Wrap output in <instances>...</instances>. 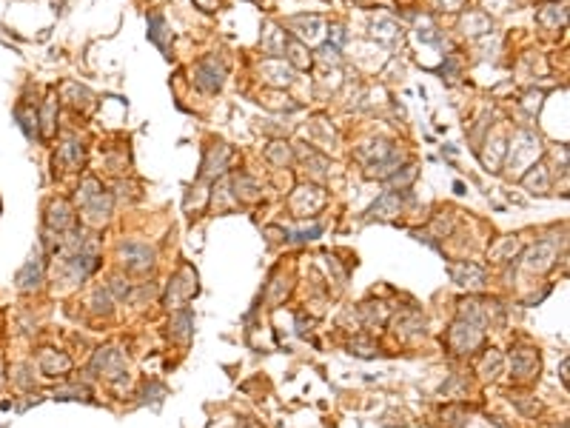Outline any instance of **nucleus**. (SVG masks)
Here are the masks:
<instances>
[{
    "label": "nucleus",
    "instance_id": "obj_4",
    "mask_svg": "<svg viewBox=\"0 0 570 428\" xmlns=\"http://www.w3.org/2000/svg\"><path fill=\"white\" fill-rule=\"evenodd\" d=\"M172 292H174V297H169V305H172V308H180V305H183V303H185L188 297H192V294L197 292V274H194L192 269L185 266V269H183V271H180V274L174 277V283H172L169 294H172Z\"/></svg>",
    "mask_w": 570,
    "mask_h": 428
},
{
    "label": "nucleus",
    "instance_id": "obj_26",
    "mask_svg": "<svg viewBox=\"0 0 570 428\" xmlns=\"http://www.w3.org/2000/svg\"><path fill=\"white\" fill-rule=\"evenodd\" d=\"M320 57H322V60H334V63H337V60H340V46H337V43H325L322 49H320Z\"/></svg>",
    "mask_w": 570,
    "mask_h": 428
},
{
    "label": "nucleus",
    "instance_id": "obj_2",
    "mask_svg": "<svg viewBox=\"0 0 570 428\" xmlns=\"http://www.w3.org/2000/svg\"><path fill=\"white\" fill-rule=\"evenodd\" d=\"M479 343H482V326L470 323V320L454 323V328H450V346H454V351L468 354V351L477 348Z\"/></svg>",
    "mask_w": 570,
    "mask_h": 428
},
{
    "label": "nucleus",
    "instance_id": "obj_16",
    "mask_svg": "<svg viewBox=\"0 0 570 428\" xmlns=\"http://www.w3.org/2000/svg\"><path fill=\"white\" fill-rule=\"evenodd\" d=\"M15 117L20 121V129L26 132V137H35V134H37V112H29L26 106H17V109H15Z\"/></svg>",
    "mask_w": 570,
    "mask_h": 428
},
{
    "label": "nucleus",
    "instance_id": "obj_1",
    "mask_svg": "<svg viewBox=\"0 0 570 428\" xmlns=\"http://www.w3.org/2000/svg\"><path fill=\"white\" fill-rule=\"evenodd\" d=\"M542 152L539 146V137H533L531 132H519L516 140H513V149H511V169L522 172L531 160H536Z\"/></svg>",
    "mask_w": 570,
    "mask_h": 428
},
{
    "label": "nucleus",
    "instance_id": "obj_7",
    "mask_svg": "<svg viewBox=\"0 0 570 428\" xmlns=\"http://www.w3.org/2000/svg\"><path fill=\"white\" fill-rule=\"evenodd\" d=\"M40 280H43V257H40V251H35V254L26 260V266L17 271L15 283H17L20 292H29V289H35Z\"/></svg>",
    "mask_w": 570,
    "mask_h": 428
},
{
    "label": "nucleus",
    "instance_id": "obj_24",
    "mask_svg": "<svg viewBox=\"0 0 570 428\" xmlns=\"http://www.w3.org/2000/svg\"><path fill=\"white\" fill-rule=\"evenodd\" d=\"M414 177H416V166H408V169L402 172V175H394V177H391V186H408Z\"/></svg>",
    "mask_w": 570,
    "mask_h": 428
},
{
    "label": "nucleus",
    "instance_id": "obj_18",
    "mask_svg": "<svg viewBox=\"0 0 570 428\" xmlns=\"http://www.w3.org/2000/svg\"><path fill=\"white\" fill-rule=\"evenodd\" d=\"M263 49L266 52H271V55H279V52H285V32H279V29H268V37L263 40Z\"/></svg>",
    "mask_w": 570,
    "mask_h": 428
},
{
    "label": "nucleus",
    "instance_id": "obj_3",
    "mask_svg": "<svg viewBox=\"0 0 570 428\" xmlns=\"http://www.w3.org/2000/svg\"><path fill=\"white\" fill-rule=\"evenodd\" d=\"M120 254H123V263L129 271L134 274H142V271H149L154 266V249L146 246V243H123L120 246Z\"/></svg>",
    "mask_w": 570,
    "mask_h": 428
},
{
    "label": "nucleus",
    "instance_id": "obj_25",
    "mask_svg": "<svg viewBox=\"0 0 570 428\" xmlns=\"http://www.w3.org/2000/svg\"><path fill=\"white\" fill-rule=\"evenodd\" d=\"M268 157H271V160H274L277 166H285V163L291 160V152H288V146H282V143H279V152L268 149Z\"/></svg>",
    "mask_w": 570,
    "mask_h": 428
},
{
    "label": "nucleus",
    "instance_id": "obj_22",
    "mask_svg": "<svg viewBox=\"0 0 570 428\" xmlns=\"http://www.w3.org/2000/svg\"><path fill=\"white\" fill-rule=\"evenodd\" d=\"M174 335H177V340L180 343H185L188 340V326H192V314H188V312H180L177 317H174Z\"/></svg>",
    "mask_w": 570,
    "mask_h": 428
},
{
    "label": "nucleus",
    "instance_id": "obj_12",
    "mask_svg": "<svg viewBox=\"0 0 570 428\" xmlns=\"http://www.w3.org/2000/svg\"><path fill=\"white\" fill-rule=\"evenodd\" d=\"M226 160H228V146L226 143H217L211 146V152L205 154V163H203V177H214L226 169Z\"/></svg>",
    "mask_w": 570,
    "mask_h": 428
},
{
    "label": "nucleus",
    "instance_id": "obj_8",
    "mask_svg": "<svg viewBox=\"0 0 570 428\" xmlns=\"http://www.w3.org/2000/svg\"><path fill=\"white\" fill-rule=\"evenodd\" d=\"M511 371H513L516 380H531V377L539 371V357H536V351L519 348V351L511 357Z\"/></svg>",
    "mask_w": 570,
    "mask_h": 428
},
{
    "label": "nucleus",
    "instance_id": "obj_10",
    "mask_svg": "<svg viewBox=\"0 0 570 428\" xmlns=\"http://www.w3.org/2000/svg\"><path fill=\"white\" fill-rule=\"evenodd\" d=\"M83 208H86V220H89L91 226H100V223L109 220V214H111V197L103 195V192H98Z\"/></svg>",
    "mask_w": 570,
    "mask_h": 428
},
{
    "label": "nucleus",
    "instance_id": "obj_6",
    "mask_svg": "<svg viewBox=\"0 0 570 428\" xmlns=\"http://www.w3.org/2000/svg\"><path fill=\"white\" fill-rule=\"evenodd\" d=\"M194 78H197V86L205 89V91H220L223 86V66L217 60H203L197 69H194Z\"/></svg>",
    "mask_w": 570,
    "mask_h": 428
},
{
    "label": "nucleus",
    "instance_id": "obj_19",
    "mask_svg": "<svg viewBox=\"0 0 570 428\" xmlns=\"http://www.w3.org/2000/svg\"><path fill=\"white\" fill-rule=\"evenodd\" d=\"M285 52L291 55V63H294V66H300V69L311 66V57H305V49H302L297 40H285Z\"/></svg>",
    "mask_w": 570,
    "mask_h": 428
},
{
    "label": "nucleus",
    "instance_id": "obj_28",
    "mask_svg": "<svg viewBox=\"0 0 570 428\" xmlns=\"http://www.w3.org/2000/svg\"><path fill=\"white\" fill-rule=\"evenodd\" d=\"M52 109H55V100L49 98V100H46V109H43V123H46L43 134H52Z\"/></svg>",
    "mask_w": 570,
    "mask_h": 428
},
{
    "label": "nucleus",
    "instance_id": "obj_11",
    "mask_svg": "<svg viewBox=\"0 0 570 428\" xmlns=\"http://www.w3.org/2000/svg\"><path fill=\"white\" fill-rule=\"evenodd\" d=\"M49 229H55L57 234L75 229V214H71V206L66 200L52 203V208H49Z\"/></svg>",
    "mask_w": 570,
    "mask_h": 428
},
{
    "label": "nucleus",
    "instance_id": "obj_21",
    "mask_svg": "<svg viewBox=\"0 0 570 428\" xmlns=\"http://www.w3.org/2000/svg\"><path fill=\"white\" fill-rule=\"evenodd\" d=\"M60 157H66V160H68V166H80V160H83V149H80V143H77V140H68L66 146L60 149Z\"/></svg>",
    "mask_w": 570,
    "mask_h": 428
},
{
    "label": "nucleus",
    "instance_id": "obj_27",
    "mask_svg": "<svg viewBox=\"0 0 570 428\" xmlns=\"http://www.w3.org/2000/svg\"><path fill=\"white\" fill-rule=\"evenodd\" d=\"M94 195H98V183H94V180H86V183H83V188H80V203L86 206Z\"/></svg>",
    "mask_w": 570,
    "mask_h": 428
},
{
    "label": "nucleus",
    "instance_id": "obj_14",
    "mask_svg": "<svg viewBox=\"0 0 570 428\" xmlns=\"http://www.w3.org/2000/svg\"><path fill=\"white\" fill-rule=\"evenodd\" d=\"M68 357H63V354H55V351H43L40 354V371L43 374H49V377H55L57 371H68Z\"/></svg>",
    "mask_w": 570,
    "mask_h": 428
},
{
    "label": "nucleus",
    "instance_id": "obj_20",
    "mask_svg": "<svg viewBox=\"0 0 570 428\" xmlns=\"http://www.w3.org/2000/svg\"><path fill=\"white\" fill-rule=\"evenodd\" d=\"M163 32H165V20H163L160 15H151V17H149V37L165 52V37H163Z\"/></svg>",
    "mask_w": 570,
    "mask_h": 428
},
{
    "label": "nucleus",
    "instance_id": "obj_15",
    "mask_svg": "<svg viewBox=\"0 0 570 428\" xmlns=\"http://www.w3.org/2000/svg\"><path fill=\"white\" fill-rule=\"evenodd\" d=\"M399 195H383L368 211V217H394V214H399Z\"/></svg>",
    "mask_w": 570,
    "mask_h": 428
},
{
    "label": "nucleus",
    "instance_id": "obj_17",
    "mask_svg": "<svg viewBox=\"0 0 570 428\" xmlns=\"http://www.w3.org/2000/svg\"><path fill=\"white\" fill-rule=\"evenodd\" d=\"M320 234H322V226H320V223H314L311 229H300V231H294V229H285V240H291V243H308V240H317Z\"/></svg>",
    "mask_w": 570,
    "mask_h": 428
},
{
    "label": "nucleus",
    "instance_id": "obj_9",
    "mask_svg": "<svg viewBox=\"0 0 570 428\" xmlns=\"http://www.w3.org/2000/svg\"><path fill=\"white\" fill-rule=\"evenodd\" d=\"M450 277L459 285H470V289H479L485 283V269L473 266V263H454L450 266Z\"/></svg>",
    "mask_w": 570,
    "mask_h": 428
},
{
    "label": "nucleus",
    "instance_id": "obj_13",
    "mask_svg": "<svg viewBox=\"0 0 570 428\" xmlns=\"http://www.w3.org/2000/svg\"><path fill=\"white\" fill-rule=\"evenodd\" d=\"M553 266V246L551 243H539L531 254H528V269L533 271H544Z\"/></svg>",
    "mask_w": 570,
    "mask_h": 428
},
{
    "label": "nucleus",
    "instance_id": "obj_5",
    "mask_svg": "<svg viewBox=\"0 0 570 428\" xmlns=\"http://www.w3.org/2000/svg\"><path fill=\"white\" fill-rule=\"evenodd\" d=\"M94 371H103L106 377H120L126 363H123V354L117 348H100L98 354H94V363H91Z\"/></svg>",
    "mask_w": 570,
    "mask_h": 428
},
{
    "label": "nucleus",
    "instance_id": "obj_23",
    "mask_svg": "<svg viewBox=\"0 0 570 428\" xmlns=\"http://www.w3.org/2000/svg\"><path fill=\"white\" fill-rule=\"evenodd\" d=\"M57 400H89V389L83 386H71V389H57L55 391Z\"/></svg>",
    "mask_w": 570,
    "mask_h": 428
}]
</instances>
